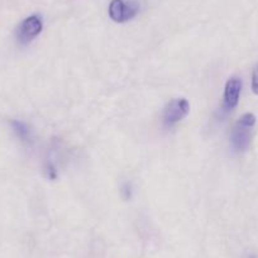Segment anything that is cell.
I'll list each match as a JSON object with an SVG mask.
<instances>
[{
    "instance_id": "cell-2",
    "label": "cell",
    "mask_w": 258,
    "mask_h": 258,
    "mask_svg": "<svg viewBox=\"0 0 258 258\" xmlns=\"http://www.w3.org/2000/svg\"><path fill=\"white\" fill-rule=\"evenodd\" d=\"M141 4L137 0H111L109 4V17L115 23H125L140 14Z\"/></svg>"
},
{
    "instance_id": "cell-1",
    "label": "cell",
    "mask_w": 258,
    "mask_h": 258,
    "mask_svg": "<svg viewBox=\"0 0 258 258\" xmlns=\"http://www.w3.org/2000/svg\"><path fill=\"white\" fill-rule=\"evenodd\" d=\"M255 124V115L245 113L238 119L230 132V146L235 152H244L248 150L252 138V128Z\"/></svg>"
},
{
    "instance_id": "cell-3",
    "label": "cell",
    "mask_w": 258,
    "mask_h": 258,
    "mask_svg": "<svg viewBox=\"0 0 258 258\" xmlns=\"http://www.w3.org/2000/svg\"><path fill=\"white\" fill-rule=\"evenodd\" d=\"M42 29H43V21H42L41 16L33 14V16L27 17L17 27V42H18L19 46H28L41 34Z\"/></svg>"
},
{
    "instance_id": "cell-9",
    "label": "cell",
    "mask_w": 258,
    "mask_h": 258,
    "mask_svg": "<svg viewBox=\"0 0 258 258\" xmlns=\"http://www.w3.org/2000/svg\"><path fill=\"white\" fill-rule=\"evenodd\" d=\"M252 91L254 95H258V63L255 64L252 73Z\"/></svg>"
},
{
    "instance_id": "cell-4",
    "label": "cell",
    "mask_w": 258,
    "mask_h": 258,
    "mask_svg": "<svg viewBox=\"0 0 258 258\" xmlns=\"http://www.w3.org/2000/svg\"><path fill=\"white\" fill-rule=\"evenodd\" d=\"M190 113V103L185 98L172 99L166 104L162 111V123L166 128H172Z\"/></svg>"
},
{
    "instance_id": "cell-8",
    "label": "cell",
    "mask_w": 258,
    "mask_h": 258,
    "mask_svg": "<svg viewBox=\"0 0 258 258\" xmlns=\"http://www.w3.org/2000/svg\"><path fill=\"white\" fill-rule=\"evenodd\" d=\"M121 197L124 200H131L133 197V185L131 182H124L120 190Z\"/></svg>"
},
{
    "instance_id": "cell-6",
    "label": "cell",
    "mask_w": 258,
    "mask_h": 258,
    "mask_svg": "<svg viewBox=\"0 0 258 258\" xmlns=\"http://www.w3.org/2000/svg\"><path fill=\"white\" fill-rule=\"evenodd\" d=\"M11 125L13 132L16 133V136L22 142L27 143V145H31L33 142V132H32L31 126L26 121H22L19 119H13V120H11Z\"/></svg>"
},
{
    "instance_id": "cell-5",
    "label": "cell",
    "mask_w": 258,
    "mask_h": 258,
    "mask_svg": "<svg viewBox=\"0 0 258 258\" xmlns=\"http://www.w3.org/2000/svg\"><path fill=\"white\" fill-rule=\"evenodd\" d=\"M242 91V80L238 76H232L225 83L224 95H223V109L230 111L238 105Z\"/></svg>"
},
{
    "instance_id": "cell-10",
    "label": "cell",
    "mask_w": 258,
    "mask_h": 258,
    "mask_svg": "<svg viewBox=\"0 0 258 258\" xmlns=\"http://www.w3.org/2000/svg\"><path fill=\"white\" fill-rule=\"evenodd\" d=\"M249 258H257V257H254V255H250V257Z\"/></svg>"
},
{
    "instance_id": "cell-7",
    "label": "cell",
    "mask_w": 258,
    "mask_h": 258,
    "mask_svg": "<svg viewBox=\"0 0 258 258\" xmlns=\"http://www.w3.org/2000/svg\"><path fill=\"white\" fill-rule=\"evenodd\" d=\"M44 172H46V177L49 180H56L57 176H58V171H57L56 165H54L52 161H47L46 165H44Z\"/></svg>"
}]
</instances>
